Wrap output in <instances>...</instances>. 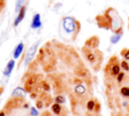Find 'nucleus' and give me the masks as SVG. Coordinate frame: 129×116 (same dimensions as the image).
I'll return each mask as SVG.
<instances>
[{
	"instance_id": "nucleus-1",
	"label": "nucleus",
	"mask_w": 129,
	"mask_h": 116,
	"mask_svg": "<svg viewBox=\"0 0 129 116\" xmlns=\"http://www.w3.org/2000/svg\"><path fill=\"white\" fill-rule=\"evenodd\" d=\"M76 26H77V23H76V20L74 17L67 16L62 19V27L66 32L73 33L76 30Z\"/></svg>"
},
{
	"instance_id": "nucleus-2",
	"label": "nucleus",
	"mask_w": 129,
	"mask_h": 116,
	"mask_svg": "<svg viewBox=\"0 0 129 116\" xmlns=\"http://www.w3.org/2000/svg\"><path fill=\"white\" fill-rule=\"evenodd\" d=\"M37 46H38V42H35V43H33V44L28 48V50H27V52H26V55H25V60H24V63H25L26 66H27L28 64H30L31 61L34 59V56H35V54H36Z\"/></svg>"
},
{
	"instance_id": "nucleus-3",
	"label": "nucleus",
	"mask_w": 129,
	"mask_h": 116,
	"mask_svg": "<svg viewBox=\"0 0 129 116\" xmlns=\"http://www.w3.org/2000/svg\"><path fill=\"white\" fill-rule=\"evenodd\" d=\"M25 12H26V6L23 5V6L20 8V10L18 11V13H17V16H16V18H15V20H14V26H17V25L23 20V18H24V16H25Z\"/></svg>"
},
{
	"instance_id": "nucleus-4",
	"label": "nucleus",
	"mask_w": 129,
	"mask_h": 116,
	"mask_svg": "<svg viewBox=\"0 0 129 116\" xmlns=\"http://www.w3.org/2000/svg\"><path fill=\"white\" fill-rule=\"evenodd\" d=\"M30 26L32 29H36V28L41 27V20H40V14L39 13H35L33 15Z\"/></svg>"
},
{
	"instance_id": "nucleus-5",
	"label": "nucleus",
	"mask_w": 129,
	"mask_h": 116,
	"mask_svg": "<svg viewBox=\"0 0 129 116\" xmlns=\"http://www.w3.org/2000/svg\"><path fill=\"white\" fill-rule=\"evenodd\" d=\"M14 66H15V61H14V60H10V61L7 63L6 67L4 68L3 75H4V76H6V77H9V76H10V74L12 73L13 69H14Z\"/></svg>"
},
{
	"instance_id": "nucleus-6",
	"label": "nucleus",
	"mask_w": 129,
	"mask_h": 116,
	"mask_svg": "<svg viewBox=\"0 0 129 116\" xmlns=\"http://www.w3.org/2000/svg\"><path fill=\"white\" fill-rule=\"evenodd\" d=\"M23 48H24V44H23V42H19V43L16 45V47L14 48V51H13V57H14V59H18V57L20 56V54L22 53Z\"/></svg>"
},
{
	"instance_id": "nucleus-7",
	"label": "nucleus",
	"mask_w": 129,
	"mask_h": 116,
	"mask_svg": "<svg viewBox=\"0 0 129 116\" xmlns=\"http://www.w3.org/2000/svg\"><path fill=\"white\" fill-rule=\"evenodd\" d=\"M121 37H122V31L117 32V33H115L114 35L111 36V38H110V42H111L112 44H116V43L121 39Z\"/></svg>"
},
{
	"instance_id": "nucleus-8",
	"label": "nucleus",
	"mask_w": 129,
	"mask_h": 116,
	"mask_svg": "<svg viewBox=\"0 0 129 116\" xmlns=\"http://www.w3.org/2000/svg\"><path fill=\"white\" fill-rule=\"evenodd\" d=\"M75 91H76L77 94H79V95H83V94L86 92V88H85V86H83V85H78V86H76Z\"/></svg>"
},
{
	"instance_id": "nucleus-9",
	"label": "nucleus",
	"mask_w": 129,
	"mask_h": 116,
	"mask_svg": "<svg viewBox=\"0 0 129 116\" xmlns=\"http://www.w3.org/2000/svg\"><path fill=\"white\" fill-rule=\"evenodd\" d=\"M13 96H24L25 95V91L22 89V88H16L13 93H12Z\"/></svg>"
},
{
	"instance_id": "nucleus-10",
	"label": "nucleus",
	"mask_w": 129,
	"mask_h": 116,
	"mask_svg": "<svg viewBox=\"0 0 129 116\" xmlns=\"http://www.w3.org/2000/svg\"><path fill=\"white\" fill-rule=\"evenodd\" d=\"M60 105L58 104V103H55V104H53L52 106H51V110L55 113V114H59V112H60Z\"/></svg>"
},
{
	"instance_id": "nucleus-11",
	"label": "nucleus",
	"mask_w": 129,
	"mask_h": 116,
	"mask_svg": "<svg viewBox=\"0 0 129 116\" xmlns=\"http://www.w3.org/2000/svg\"><path fill=\"white\" fill-rule=\"evenodd\" d=\"M119 73H120V67L118 65H114L112 67V74L115 75V76H117Z\"/></svg>"
},
{
	"instance_id": "nucleus-12",
	"label": "nucleus",
	"mask_w": 129,
	"mask_h": 116,
	"mask_svg": "<svg viewBox=\"0 0 129 116\" xmlns=\"http://www.w3.org/2000/svg\"><path fill=\"white\" fill-rule=\"evenodd\" d=\"M66 102V98L63 97V96H61V95H58L56 98H55V103H60V104H62V103H64Z\"/></svg>"
},
{
	"instance_id": "nucleus-13",
	"label": "nucleus",
	"mask_w": 129,
	"mask_h": 116,
	"mask_svg": "<svg viewBox=\"0 0 129 116\" xmlns=\"http://www.w3.org/2000/svg\"><path fill=\"white\" fill-rule=\"evenodd\" d=\"M94 107H95V101H93V100H90V101L87 103V108H88V110L92 111V110L94 109Z\"/></svg>"
},
{
	"instance_id": "nucleus-14",
	"label": "nucleus",
	"mask_w": 129,
	"mask_h": 116,
	"mask_svg": "<svg viewBox=\"0 0 129 116\" xmlns=\"http://www.w3.org/2000/svg\"><path fill=\"white\" fill-rule=\"evenodd\" d=\"M121 94L123 96H126V97H129V88L128 87H123L121 89Z\"/></svg>"
},
{
	"instance_id": "nucleus-15",
	"label": "nucleus",
	"mask_w": 129,
	"mask_h": 116,
	"mask_svg": "<svg viewBox=\"0 0 129 116\" xmlns=\"http://www.w3.org/2000/svg\"><path fill=\"white\" fill-rule=\"evenodd\" d=\"M121 67H122V69H123V70H125V71H129V65H128V63H127V62L123 61V62L121 63Z\"/></svg>"
},
{
	"instance_id": "nucleus-16",
	"label": "nucleus",
	"mask_w": 129,
	"mask_h": 116,
	"mask_svg": "<svg viewBox=\"0 0 129 116\" xmlns=\"http://www.w3.org/2000/svg\"><path fill=\"white\" fill-rule=\"evenodd\" d=\"M124 76H125V74H124V73H119V74H118V77H117L118 82H122V80H123Z\"/></svg>"
},
{
	"instance_id": "nucleus-17",
	"label": "nucleus",
	"mask_w": 129,
	"mask_h": 116,
	"mask_svg": "<svg viewBox=\"0 0 129 116\" xmlns=\"http://www.w3.org/2000/svg\"><path fill=\"white\" fill-rule=\"evenodd\" d=\"M30 114H31L32 116H37V114H38V112L36 111V109H35V108H31V111H30Z\"/></svg>"
},
{
	"instance_id": "nucleus-18",
	"label": "nucleus",
	"mask_w": 129,
	"mask_h": 116,
	"mask_svg": "<svg viewBox=\"0 0 129 116\" xmlns=\"http://www.w3.org/2000/svg\"><path fill=\"white\" fill-rule=\"evenodd\" d=\"M88 60H89L90 62L95 61V55H94L93 53H89V54H88Z\"/></svg>"
},
{
	"instance_id": "nucleus-19",
	"label": "nucleus",
	"mask_w": 129,
	"mask_h": 116,
	"mask_svg": "<svg viewBox=\"0 0 129 116\" xmlns=\"http://www.w3.org/2000/svg\"><path fill=\"white\" fill-rule=\"evenodd\" d=\"M123 56L125 60H129V49L125 50V52H123Z\"/></svg>"
},
{
	"instance_id": "nucleus-20",
	"label": "nucleus",
	"mask_w": 129,
	"mask_h": 116,
	"mask_svg": "<svg viewBox=\"0 0 129 116\" xmlns=\"http://www.w3.org/2000/svg\"><path fill=\"white\" fill-rule=\"evenodd\" d=\"M43 89H45V90H49V86H48L46 83H44V84H43Z\"/></svg>"
},
{
	"instance_id": "nucleus-21",
	"label": "nucleus",
	"mask_w": 129,
	"mask_h": 116,
	"mask_svg": "<svg viewBox=\"0 0 129 116\" xmlns=\"http://www.w3.org/2000/svg\"><path fill=\"white\" fill-rule=\"evenodd\" d=\"M41 107H42L41 102H37V108H41Z\"/></svg>"
},
{
	"instance_id": "nucleus-22",
	"label": "nucleus",
	"mask_w": 129,
	"mask_h": 116,
	"mask_svg": "<svg viewBox=\"0 0 129 116\" xmlns=\"http://www.w3.org/2000/svg\"><path fill=\"white\" fill-rule=\"evenodd\" d=\"M0 116H5V113L2 111V112H0Z\"/></svg>"
}]
</instances>
